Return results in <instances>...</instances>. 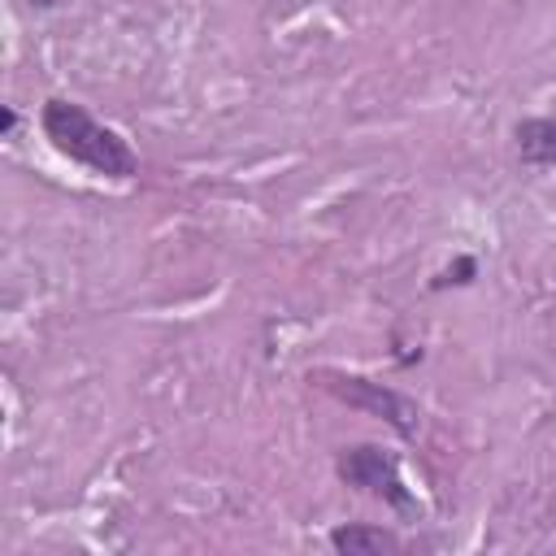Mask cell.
I'll return each mask as SVG.
<instances>
[{"label":"cell","instance_id":"obj_1","mask_svg":"<svg viewBox=\"0 0 556 556\" xmlns=\"http://www.w3.org/2000/svg\"><path fill=\"white\" fill-rule=\"evenodd\" d=\"M39 130H43V139H48L65 161H74V165H83V169H91V174H100V178L126 182V178L139 174L135 148H130L113 126L96 122V117H91L83 104H74V100L52 96V100L39 109Z\"/></svg>","mask_w":556,"mask_h":556},{"label":"cell","instance_id":"obj_2","mask_svg":"<svg viewBox=\"0 0 556 556\" xmlns=\"http://www.w3.org/2000/svg\"><path fill=\"white\" fill-rule=\"evenodd\" d=\"M308 378H317L334 400H343L348 408H361V413H369V417H382L395 434H404V439H413L417 434V404L404 395V391H395V387H387V382H374V378H361V374H339V369H317V374H308Z\"/></svg>","mask_w":556,"mask_h":556},{"label":"cell","instance_id":"obj_3","mask_svg":"<svg viewBox=\"0 0 556 556\" xmlns=\"http://www.w3.org/2000/svg\"><path fill=\"white\" fill-rule=\"evenodd\" d=\"M334 473H339L348 486L378 495V500L391 504L395 513H417V500L408 495V486H404V478H400V460H395L387 447H378V443H352V447H343V452L334 456Z\"/></svg>","mask_w":556,"mask_h":556},{"label":"cell","instance_id":"obj_4","mask_svg":"<svg viewBox=\"0 0 556 556\" xmlns=\"http://www.w3.org/2000/svg\"><path fill=\"white\" fill-rule=\"evenodd\" d=\"M517 156L539 169H556V117H521L513 126Z\"/></svg>","mask_w":556,"mask_h":556},{"label":"cell","instance_id":"obj_5","mask_svg":"<svg viewBox=\"0 0 556 556\" xmlns=\"http://www.w3.org/2000/svg\"><path fill=\"white\" fill-rule=\"evenodd\" d=\"M330 547L348 556H365V552H400V539L382 526H334Z\"/></svg>","mask_w":556,"mask_h":556},{"label":"cell","instance_id":"obj_6","mask_svg":"<svg viewBox=\"0 0 556 556\" xmlns=\"http://www.w3.org/2000/svg\"><path fill=\"white\" fill-rule=\"evenodd\" d=\"M473 274H478V261H473V256H456V261L434 278V287H465V282H473Z\"/></svg>","mask_w":556,"mask_h":556},{"label":"cell","instance_id":"obj_7","mask_svg":"<svg viewBox=\"0 0 556 556\" xmlns=\"http://www.w3.org/2000/svg\"><path fill=\"white\" fill-rule=\"evenodd\" d=\"M0 126H4V135H13V126H17V113H13V109H4V117H0Z\"/></svg>","mask_w":556,"mask_h":556}]
</instances>
